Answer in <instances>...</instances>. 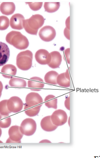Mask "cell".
<instances>
[{"label": "cell", "mask_w": 100, "mask_h": 158, "mask_svg": "<svg viewBox=\"0 0 100 158\" xmlns=\"http://www.w3.org/2000/svg\"><path fill=\"white\" fill-rule=\"evenodd\" d=\"M50 116L52 123L57 127L62 126L66 124L68 118L66 111L62 110H56Z\"/></svg>", "instance_id": "277c9868"}, {"label": "cell", "mask_w": 100, "mask_h": 158, "mask_svg": "<svg viewBox=\"0 0 100 158\" xmlns=\"http://www.w3.org/2000/svg\"><path fill=\"white\" fill-rule=\"evenodd\" d=\"M51 60L50 62L48 64V66L51 68L55 69L58 68L62 62V56L59 52L53 51L50 53Z\"/></svg>", "instance_id": "5bb4252c"}, {"label": "cell", "mask_w": 100, "mask_h": 158, "mask_svg": "<svg viewBox=\"0 0 100 158\" xmlns=\"http://www.w3.org/2000/svg\"><path fill=\"white\" fill-rule=\"evenodd\" d=\"M1 95L2 94H0V98H1Z\"/></svg>", "instance_id": "60d3db41"}, {"label": "cell", "mask_w": 100, "mask_h": 158, "mask_svg": "<svg viewBox=\"0 0 100 158\" xmlns=\"http://www.w3.org/2000/svg\"><path fill=\"white\" fill-rule=\"evenodd\" d=\"M65 54L66 56V59L68 64H70V48H67L65 51Z\"/></svg>", "instance_id": "f546056e"}, {"label": "cell", "mask_w": 100, "mask_h": 158, "mask_svg": "<svg viewBox=\"0 0 100 158\" xmlns=\"http://www.w3.org/2000/svg\"><path fill=\"white\" fill-rule=\"evenodd\" d=\"M33 54L29 50L18 53L17 57V67L22 71H27L32 67Z\"/></svg>", "instance_id": "6da1fadb"}, {"label": "cell", "mask_w": 100, "mask_h": 158, "mask_svg": "<svg viewBox=\"0 0 100 158\" xmlns=\"http://www.w3.org/2000/svg\"><path fill=\"white\" fill-rule=\"evenodd\" d=\"M19 32H17L15 31H11L7 35L6 37V41L8 43L11 44V40L14 35L18 33Z\"/></svg>", "instance_id": "f1b7e54d"}, {"label": "cell", "mask_w": 100, "mask_h": 158, "mask_svg": "<svg viewBox=\"0 0 100 158\" xmlns=\"http://www.w3.org/2000/svg\"><path fill=\"white\" fill-rule=\"evenodd\" d=\"M41 126L42 130L47 132L54 131L58 127L52 123L50 116H46L42 119L41 122Z\"/></svg>", "instance_id": "4fadbf2b"}, {"label": "cell", "mask_w": 100, "mask_h": 158, "mask_svg": "<svg viewBox=\"0 0 100 158\" xmlns=\"http://www.w3.org/2000/svg\"><path fill=\"white\" fill-rule=\"evenodd\" d=\"M58 73L55 71H52L47 72L45 75L44 79L46 82L53 85H57V77Z\"/></svg>", "instance_id": "d6986e66"}, {"label": "cell", "mask_w": 100, "mask_h": 158, "mask_svg": "<svg viewBox=\"0 0 100 158\" xmlns=\"http://www.w3.org/2000/svg\"><path fill=\"white\" fill-rule=\"evenodd\" d=\"M11 117L9 115L0 114V127L7 128L10 126L11 124Z\"/></svg>", "instance_id": "cb8c5ba5"}, {"label": "cell", "mask_w": 100, "mask_h": 158, "mask_svg": "<svg viewBox=\"0 0 100 158\" xmlns=\"http://www.w3.org/2000/svg\"><path fill=\"white\" fill-rule=\"evenodd\" d=\"M44 101L45 105L49 108H57L58 99L54 95H48L45 98Z\"/></svg>", "instance_id": "ffe728a7"}, {"label": "cell", "mask_w": 100, "mask_h": 158, "mask_svg": "<svg viewBox=\"0 0 100 158\" xmlns=\"http://www.w3.org/2000/svg\"><path fill=\"white\" fill-rule=\"evenodd\" d=\"M57 83L59 86L64 87H69L70 85V80L66 77L65 73L58 75L57 77Z\"/></svg>", "instance_id": "603a6c76"}, {"label": "cell", "mask_w": 100, "mask_h": 158, "mask_svg": "<svg viewBox=\"0 0 100 158\" xmlns=\"http://www.w3.org/2000/svg\"><path fill=\"white\" fill-rule=\"evenodd\" d=\"M68 124L69 126H70V117H69V118L68 119Z\"/></svg>", "instance_id": "f35d334b"}, {"label": "cell", "mask_w": 100, "mask_h": 158, "mask_svg": "<svg viewBox=\"0 0 100 158\" xmlns=\"http://www.w3.org/2000/svg\"><path fill=\"white\" fill-rule=\"evenodd\" d=\"M39 143H51V142L49 140L45 139V140H41Z\"/></svg>", "instance_id": "d590c367"}, {"label": "cell", "mask_w": 100, "mask_h": 158, "mask_svg": "<svg viewBox=\"0 0 100 158\" xmlns=\"http://www.w3.org/2000/svg\"><path fill=\"white\" fill-rule=\"evenodd\" d=\"M43 99L39 94L31 92L26 96L25 105L28 106H36L41 105Z\"/></svg>", "instance_id": "9c48e42d"}, {"label": "cell", "mask_w": 100, "mask_h": 158, "mask_svg": "<svg viewBox=\"0 0 100 158\" xmlns=\"http://www.w3.org/2000/svg\"><path fill=\"white\" fill-rule=\"evenodd\" d=\"M35 57L37 62L41 65L48 64L52 58L50 54L45 49L38 50L36 52Z\"/></svg>", "instance_id": "ba28073f"}, {"label": "cell", "mask_w": 100, "mask_h": 158, "mask_svg": "<svg viewBox=\"0 0 100 158\" xmlns=\"http://www.w3.org/2000/svg\"><path fill=\"white\" fill-rule=\"evenodd\" d=\"M65 107L67 109V110H70V97H68L66 99L65 102Z\"/></svg>", "instance_id": "1f68e13d"}, {"label": "cell", "mask_w": 100, "mask_h": 158, "mask_svg": "<svg viewBox=\"0 0 100 158\" xmlns=\"http://www.w3.org/2000/svg\"><path fill=\"white\" fill-rule=\"evenodd\" d=\"M22 23H23V28L25 29V31H26L27 33L32 35H37L38 31H34V30H32V29H31L30 27L29 26L28 23H27V19L23 20Z\"/></svg>", "instance_id": "4316f807"}, {"label": "cell", "mask_w": 100, "mask_h": 158, "mask_svg": "<svg viewBox=\"0 0 100 158\" xmlns=\"http://www.w3.org/2000/svg\"><path fill=\"white\" fill-rule=\"evenodd\" d=\"M2 76L6 78H12V76H15L17 73V68L12 64H7L4 66L1 71Z\"/></svg>", "instance_id": "2e32d148"}, {"label": "cell", "mask_w": 100, "mask_h": 158, "mask_svg": "<svg viewBox=\"0 0 100 158\" xmlns=\"http://www.w3.org/2000/svg\"><path fill=\"white\" fill-rule=\"evenodd\" d=\"M9 85L12 87L24 88L27 86V82L23 79L12 77L10 80Z\"/></svg>", "instance_id": "44dd1931"}, {"label": "cell", "mask_w": 100, "mask_h": 158, "mask_svg": "<svg viewBox=\"0 0 100 158\" xmlns=\"http://www.w3.org/2000/svg\"><path fill=\"white\" fill-rule=\"evenodd\" d=\"M66 28L70 30V17H68L66 21Z\"/></svg>", "instance_id": "d6a6232c"}, {"label": "cell", "mask_w": 100, "mask_h": 158, "mask_svg": "<svg viewBox=\"0 0 100 158\" xmlns=\"http://www.w3.org/2000/svg\"><path fill=\"white\" fill-rule=\"evenodd\" d=\"M3 85L2 82L0 81V94H2V90H3Z\"/></svg>", "instance_id": "e575fe53"}, {"label": "cell", "mask_w": 100, "mask_h": 158, "mask_svg": "<svg viewBox=\"0 0 100 158\" xmlns=\"http://www.w3.org/2000/svg\"><path fill=\"white\" fill-rule=\"evenodd\" d=\"M26 3L28 4L31 10L34 11L39 10L42 6V2H27Z\"/></svg>", "instance_id": "83f0119b"}, {"label": "cell", "mask_w": 100, "mask_h": 158, "mask_svg": "<svg viewBox=\"0 0 100 158\" xmlns=\"http://www.w3.org/2000/svg\"><path fill=\"white\" fill-rule=\"evenodd\" d=\"M39 36L42 41L50 42L52 41L55 37L56 31L52 26H45L40 30Z\"/></svg>", "instance_id": "8992f818"}, {"label": "cell", "mask_w": 100, "mask_h": 158, "mask_svg": "<svg viewBox=\"0 0 100 158\" xmlns=\"http://www.w3.org/2000/svg\"><path fill=\"white\" fill-rule=\"evenodd\" d=\"M8 134L11 140L17 143H21V139L23 137V135L20 130L19 126L14 125L11 127L9 130Z\"/></svg>", "instance_id": "7c38bea8"}, {"label": "cell", "mask_w": 100, "mask_h": 158, "mask_svg": "<svg viewBox=\"0 0 100 158\" xmlns=\"http://www.w3.org/2000/svg\"><path fill=\"white\" fill-rule=\"evenodd\" d=\"M24 17L20 14H16L12 16L10 21V24L12 28L15 30H21L23 28V20Z\"/></svg>", "instance_id": "30bf717a"}, {"label": "cell", "mask_w": 100, "mask_h": 158, "mask_svg": "<svg viewBox=\"0 0 100 158\" xmlns=\"http://www.w3.org/2000/svg\"><path fill=\"white\" fill-rule=\"evenodd\" d=\"M28 87L33 89H42L44 87L43 80L39 77H32L28 80Z\"/></svg>", "instance_id": "e0dca14e"}, {"label": "cell", "mask_w": 100, "mask_h": 158, "mask_svg": "<svg viewBox=\"0 0 100 158\" xmlns=\"http://www.w3.org/2000/svg\"><path fill=\"white\" fill-rule=\"evenodd\" d=\"M10 56V49L7 45L0 42V66H4L8 61Z\"/></svg>", "instance_id": "8fae6325"}, {"label": "cell", "mask_w": 100, "mask_h": 158, "mask_svg": "<svg viewBox=\"0 0 100 158\" xmlns=\"http://www.w3.org/2000/svg\"><path fill=\"white\" fill-rule=\"evenodd\" d=\"M64 35L65 37H66L67 40H70V30L68 29L67 28H66V27L64 30Z\"/></svg>", "instance_id": "4dcf8cb0"}, {"label": "cell", "mask_w": 100, "mask_h": 158, "mask_svg": "<svg viewBox=\"0 0 100 158\" xmlns=\"http://www.w3.org/2000/svg\"><path fill=\"white\" fill-rule=\"evenodd\" d=\"M7 100H5L0 102V114L8 115L11 113L7 108Z\"/></svg>", "instance_id": "d4e9b609"}, {"label": "cell", "mask_w": 100, "mask_h": 158, "mask_svg": "<svg viewBox=\"0 0 100 158\" xmlns=\"http://www.w3.org/2000/svg\"><path fill=\"white\" fill-rule=\"evenodd\" d=\"M60 6L59 2H45L44 7L45 10L49 13H53L59 9Z\"/></svg>", "instance_id": "7402d4cb"}, {"label": "cell", "mask_w": 100, "mask_h": 158, "mask_svg": "<svg viewBox=\"0 0 100 158\" xmlns=\"http://www.w3.org/2000/svg\"><path fill=\"white\" fill-rule=\"evenodd\" d=\"M65 74L66 77H67V79H68L69 80H70V74L69 73L68 70H67V71H66V72L65 73Z\"/></svg>", "instance_id": "836d02e7"}, {"label": "cell", "mask_w": 100, "mask_h": 158, "mask_svg": "<svg viewBox=\"0 0 100 158\" xmlns=\"http://www.w3.org/2000/svg\"><path fill=\"white\" fill-rule=\"evenodd\" d=\"M6 143H17V142L13 141V140H11L9 138L7 140V141H6Z\"/></svg>", "instance_id": "8d00e7d4"}, {"label": "cell", "mask_w": 100, "mask_h": 158, "mask_svg": "<svg viewBox=\"0 0 100 158\" xmlns=\"http://www.w3.org/2000/svg\"><path fill=\"white\" fill-rule=\"evenodd\" d=\"M2 143V142L1 141V140H0V143Z\"/></svg>", "instance_id": "ab89813d"}, {"label": "cell", "mask_w": 100, "mask_h": 158, "mask_svg": "<svg viewBox=\"0 0 100 158\" xmlns=\"http://www.w3.org/2000/svg\"><path fill=\"white\" fill-rule=\"evenodd\" d=\"M45 19L43 16L40 15H35L27 19L29 26L32 30L38 31L44 23Z\"/></svg>", "instance_id": "52a82bcc"}, {"label": "cell", "mask_w": 100, "mask_h": 158, "mask_svg": "<svg viewBox=\"0 0 100 158\" xmlns=\"http://www.w3.org/2000/svg\"><path fill=\"white\" fill-rule=\"evenodd\" d=\"M42 105L36 106H28L25 105V112L26 114L30 117H34L38 115L40 111Z\"/></svg>", "instance_id": "ac0fdd59"}, {"label": "cell", "mask_w": 100, "mask_h": 158, "mask_svg": "<svg viewBox=\"0 0 100 158\" xmlns=\"http://www.w3.org/2000/svg\"><path fill=\"white\" fill-rule=\"evenodd\" d=\"M1 135H2V130H1V129L0 127V137H1Z\"/></svg>", "instance_id": "74e56055"}, {"label": "cell", "mask_w": 100, "mask_h": 158, "mask_svg": "<svg viewBox=\"0 0 100 158\" xmlns=\"http://www.w3.org/2000/svg\"><path fill=\"white\" fill-rule=\"evenodd\" d=\"M10 45L18 49L24 50L28 48L29 42L26 36L19 32L12 38Z\"/></svg>", "instance_id": "3957f363"}, {"label": "cell", "mask_w": 100, "mask_h": 158, "mask_svg": "<svg viewBox=\"0 0 100 158\" xmlns=\"http://www.w3.org/2000/svg\"><path fill=\"white\" fill-rule=\"evenodd\" d=\"M10 25V20L6 16H0V30L4 31L8 28Z\"/></svg>", "instance_id": "484cf974"}, {"label": "cell", "mask_w": 100, "mask_h": 158, "mask_svg": "<svg viewBox=\"0 0 100 158\" xmlns=\"http://www.w3.org/2000/svg\"><path fill=\"white\" fill-rule=\"evenodd\" d=\"M7 108L11 112L17 113L19 112L23 108V103L20 98L13 96L7 100Z\"/></svg>", "instance_id": "5b68a950"}, {"label": "cell", "mask_w": 100, "mask_h": 158, "mask_svg": "<svg viewBox=\"0 0 100 158\" xmlns=\"http://www.w3.org/2000/svg\"><path fill=\"white\" fill-rule=\"evenodd\" d=\"M37 125L35 121L33 119L27 118L22 121L20 127V130L23 135L31 136L35 133Z\"/></svg>", "instance_id": "7a4b0ae2"}, {"label": "cell", "mask_w": 100, "mask_h": 158, "mask_svg": "<svg viewBox=\"0 0 100 158\" xmlns=\"http://www.w3.org/2000/svg\"><path fill=\"white\" fill-rule=\"evenodd\" d=\"M15 5L13 2H3L0 6V11L2 14L10 15L15 10Z\"/></svg>", "instance_id": "9a60e30c"}]
</instances>
